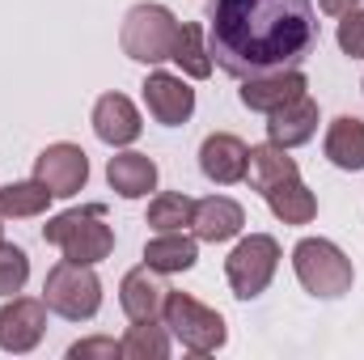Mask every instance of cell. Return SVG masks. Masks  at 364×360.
Returning <instances> with one entry per match:
<instances>
[{
    "mask_svg": "<svg viewBox=\"0 0 364 360\" xmlns=\"http://www.w3.org/2000/svg\"><path fill=\"white\" fill-rule=\"evenodd\" d=\"M318 47L314 0H208L212 64L237 81L301 68Z\"/></svg>",
    "mask_w": 364,
    "mask_h": 360,
    "instance_id": "6da1fadb",
    "label": "cell"
},
{
    "mask_svg": "<svg viewBox=\"0 0 364 360\" xmlns=\"http://www.w3.org/2000/svg\"><path fill=\"white\" fill-rule=\"evenodd\" d=\"M34 179L43 182L55 199H73L85 182H90V157L81 144H47L38 157H34Z\"/></svg>",
    "mask_w": 364,
    "mask_h": 360,
    "instance_id": "9c48e42d",
    "label": "cell"
},
{
    "mask_svg": "<svg viewBox=\"0 0 364 360\" xmlns=\"http://www.w3.org/2000/svg\"><path fill=\"white\" fill-rule=\"evenodd\" d=\"M199 259V238H186V233H157L149 246H144V263L157 271V275H178L191 271Z\"/></svg>",
    "mask_w": 364,
    "mask_h": 360,
    "instance_id": "ffe728a7",
    "label": "cell"
},
{
    "mask_svg": "<svg viewBox=\"0 0 364 360\" xmlns=\"http://www.w3.org/2000/svg\"><path fill=\"white\" fill-rule=\"evenodd\" d=\"M246 225V208L229 195H208V199H195V216H191V229L199 242H233Z\"/></svg>",
    "mask_w": 364,
    "mask_h": 360,
    "instance_id": "9a60e30c",
    "label": "cell"
},
{
    "mask_svg": "<svg viewBox=\"0 0 364 360\" xmlns=\"http://www.w3.org/2000/svg\"><path fill=\"white\" fill-rule=\"evenodd\" d=\"M301 170H296V157H288V149H279V144H259V149H250V157H246V182H250V191H272L279 182L296 179Z\"/></svg>",
    "mask_w": 364,
    "mask_h": 360,
    "instance_id": "d6986e66",
    "label": "cell"
},
{
    "mask_svg": "<svg viewBox=\"0 0 364 360\" xmlns=\"http://www.w3.org/2000/svg\"><path fill=\"white\" fill-rule=\"evenodd\" d=\"M339 47H343V55H352V60H364V9H352V13H343V21H339Z\"/></svg>",
    "mask_w": 364,
    "mask_h": 360,
    "instance_id": "4316f807",
    "label": "cell"
},
{
    "mask_svg": "<svg viewBox=\"0 0 364 360\" xmlns=\"http://www.w3.org/2000/svg\"><path fill=\"white\" fill-rule=\"evenodd\" d=\"M314 132H318V102L309 93H301L296 102L267 115V140L279 144V149H301V144L314 140Z\"/></svg>",
    "mask_w": 364,
    "mask_h": 360,
    "instance_id": "2e32d148",
    "label": "cell"
},
{
    "mask_svg": "<svg viewBox=\"0 0 364 360\" xmlns=\"http://www.w3.org/2000/svg\"><path fill=\"white\" fill-rule=\"evenodd\" d=\"M114 360L123 356V344L119 339H110V335H93V339H81V344H73L68 348V360Z\"/></svg>",
    "mask_w": 364,
    "mask_h": 360,
    "instance_id": "83f0119b",
    "label": "cell"
},
{
    "mask_svg": "<svg viewBox=\"0 0 364 360\" xmlns=\"http://www.w3.org/2000/svg\"><path fill=\"white\" fill-rule=\"evenodd\" d=\"M106 182L123 199H144L149 191H157V162L149 153H114L106 162Z\"/></svg>",
    "mask_w": 364,
    "mask_h": 360,
    "instance_id": "e0dca14e",
    "label": "cell"
},
{
    "mask_svg": "<svg viewBox=\"0 0 364 360\" xmlns=\"http://www.w3.org/2000/svg\"><path fill=\"white\" fill-rule=\"evenodd\" d=\"M140 132H144V123H140V110L127 93H102L93 102V136L102 144L127 149V144L140 140Z\"/></svg>",
    "mask_w": 364,
    "mask_h": 360,
    "instance_id": "30bf717a",
    "label": "cell"
},
{
    "mask_svg": "<svg viewBox=\"0 0 364 360\" xmlns=\"http://www.w3.org/2000/svg\"><path fill=\"white\" fill-rule=\"evenodd\" d=\"M322 153H326L331 166H339V170H348V174H360L364 170V119L339 115V119L326 127Z\"/></svg>",
    "mask_w": 364,
    "mask_h": 360,
    "instance_id": "ac0fdd59",
    "label": "cell"
},
{
    "mask_svg": "<svg viewBox=\"0 0 364 360\" xmlns=\"http://www.w3.org/2000/svg\"><path fill=\"white\" fill-rule=\"evenodd\" d=\"M318 9H322V13H331V17H343V13L360 9V0H318Z\"/></svg>",
    "mask_w": 364,
    "mask_h": 360,
    "instance_id": "f1b7e54d",
    "label": "cell"
},
{
    "mask_svg": "<svg viewBox=\"0 0 364 360\" xmlns=\"http://www.w3.org/2000/svg\"><path fill=\"white\" fill-rule=\"evenodd\" d=\"M170 339L174 335H170L166 322H132L119 344H123L127 360H166L170 356Z\"/></svg>",
    "mask_w": 364,
    "mask_h": 360,
    "instance_id": "cb8c5ba5",
    "label": "cell"
},
{
    "mask_svg": "<svg viewBox=\"0 0 364 360\" xmlns=\"http://www.w3.org/2000/svg\"><path fill=\"white\" fill-rule=\"evenodd\" d=\"M292 271H296V280H301L305 292L326 297V301L352 292V275H356L352 259L331 238H301L292 246Z\"/></svg>",
    "mask_w": 364,
    "mask_h": 360,
    "instance_id": "277c9868",
    "label": "cell"
},
{
    "mask_svg": "<svg viewBox=\"0 0 364 360\" xmlns=\"http://www.w3.org/2000/svg\"><path fill=\"white\" fill-rule=\"evenodd\" d=\"M305 90H309V81L301 68H279V73H263V77L242 81V106L255 115H275L279 106L296 102Z\"/></svg>",
    "mask_w": 364,
    "mask_h": 360,
    "instance_id": "4fadbf2b",
    "label": "cell"
},
{
    "mask_svg": "<svg viewBox=\"0 0 364 360\" xmlns=\"http://www.w3.org/2000/svg\"><path fill=\"white\" fill-rule=\"evenodd\" d=\"M166 284L157 280V271L149 268H132L119 284V305L127 314V322H161V305H166Z\"/></svg>",
    "mask_w": 364,
    "mask_h": 360,
    "instance_id": "5bb4252c",
    "label": "cell"
},
{
    "mask_svg": "<svg viewBox=\"0 0 364 360\" xmlns=\"http://www.w3.org/2000/svg\"><path fill=\"white\" fill-rule=\"evenodd\" d=\"M246 157H250V149L233 132H212L199 144V170H203V179L216 182V186L246 182Z\"/></svg>",
    "mask_w": 364,
    "mask_h": 360,
    "instance_id": "8fae6325",
    "label": "cell"
},
{
    "mask_svg": "<svg viewBox=\"0 0 364 360\" xmlns=\"http://www.w3.org/2000/svg\"><path fill=\"white\" fill-rule=\"evenodd\" d=\"M263 199H267L272 216L284 221V225H309V221L318 216V199H314V191L301 182V174L288 179V182H279V186H272Z\"/></svg>",
    "mask_w": 364,
    "mask_h": 360,
    "instance_id": "44dd1931",
    "label": "cell"
},
{
    "mask_svg": "<svg viewBox=\"0 0 364 360\" xmlns=\"http://www.w3.org/2000/svg\"><path fill=\"white\" fill-rule=\"evenodd\" d=\"M30 280V259L21 246L0 242V297H17Z\"/></svg>",
    "mask_w": 364,
    "mask_h": 360,
    "instance_id": "484cf974",
    "label": "cell"
},
{
    "mask_svg": "<svg viewBox=\"0 0 364 360\" xmlns=\"http://www.w3.org/2000/svg\"><path fill=\"white\" fill-rule=\"evenodd\" d=\"M191 216H195V199L182 195V191H166L149 203V225L157 233H178V229L191 225Z\"/></svg>",
    "mask_w": 364,
    "mask_h": 360,
    "instance_id": "d4e9b609",
    "label": "cell"
},
{
    "mask_svg": "<svg viewBox=\"0 0 364 360\" xmlns=\"http://www.w3.org/2000/svg\"><path fill=\"white\" fill-rule=\"evenodd\" d=\"M275 268H279V242H275L272 233H250V238H242V242L229 250V259H225V280H229L233 297L255 301L259 292H267Z\"/></svg>",
    "mask_w": 364,
    "mask_h": 360,
    "instance_id": "52a82bcc",
    "label": "cell"
},
{
    "mask_svg": "<svg viewBox=\"0 0 364 360\" xmlns=\"http://www.w3.org/2000/svg\"><path fill=\"white\" fill-rule=\"evenodd\" d=\"M140 90H144L149 115L157 123H166V127H182L195 115V90L182 77H174V73H149V81Z\"/></svg>",
    "mask_w": 364,
    "mask_h": 360,
    "instance_id": "7c38bea8",
    "label": "cell"
},
{
    "mask_svg": "<svg viewBox=\"0 0 364 360\" xmlns=\"http://www.w3.org/2000/svg\"><path fill=\"white\" fill-rule=\"evenodd\" d=\"M0 242H4V216H0Z\"/></svg>",
    "mask_w": 364,
    "mask_h": 360,
    "instance_id": "f546056e",
    "label": "cell"
},
{
    "mask_svg": "<svg viewBox=\"0 0 364 360\" xmlns=\"http://www.w3.org/2000/svg\"><path fill=\"white\" fill-rule=\"evenodd\" d=\"M161 322L170 327V335L178 339L186 352L195 356H212L225 348L229 331H225V318L216 309H208L203 301H195L191 292H166V305H161Z\"/></svg>",
    "mask_w": 364,
    "mask_h": 360,
    "instance_id": "5b68a950",
    "label": "cell"
},
{
    "mask_svg": "<svg viewBox=\"0 0 364 360\" xmlns=\"http://www.w3.org/2000/svg\"><path fill=\"white\" fill-rule=\"evenodd\" d=\"M47 335V301L43 297H4L0 305V352L26 356Z\"/></svg>",
    "mask_w": 364,
    "mask_h": 360,
    "instance_id": "ba28073f",
    "label": "cell"
},
{
    "mask_svg": "<svg viewBox=\"0 0 364 360\" xmlns=\"http://www.w3.org/2000/svg\"><path fill=\"white\" fill-rule=\"evenodd\" d=\"M174 64L182 68V77L191 81H208L212 77V51H208V30L195 26V21H182L178 26V38H174Z\"/></svg>",
    "mask_w": 364,
    "mask_h": 360,
    "instance_id": "7402d4cb",
    "label": "cell"
},
{
    "mask_svg": "<svg viewBox=\"0 0 364 360\" xmlns=\"http://www.w3.org/2000/svg\"><path fill=\"white\" fill-rule=\"evenodd\" d=\"M51 199H55V195H51L38 179L9 182V186H0V216H4V221H30V216H43V212L51 208Z\"/></svg>",
    "mask_w": 364,
    "mask_h": 360,
    "instance_id": "603a6c76",
    "label": "cell"
},
{
    "mask_svg": "<svg viewBox=\"0 0 364 360\" xmlns=\"http://www.w3.org/2000/svg\"><path fill=\"white\" fill-rule=\"evenodd\" d=\"M43 242L60 246L64 259L93 268V263L110 259V250H114V229L106 225V208H102V203H85V208H68V212L51 216V221L43 225Z\"/></svg>",
    "mask_w": 364,
    "mask_h": 360,
    "instance_id": "7a4b0ae2",
    "label": "cell"
},
{
    "mask_svg": "<svg viewBox=\"0 0 364 360\" xmlns=\"http://www.w3.org/2000/svg\"><path fill=\"white\" fill-rule=\"evenodd\" d=\"M178 26L182 21L166 9V4H157V0L132 4L127 17H123V30H119V47H123L127 60L157 68V64H166V60L174 55Z\"/></svg>",
    "mask_w": 364,
    "mask_h": 360,
    "instance_id": "3957f363",
    "label": "cell"
},
{
    "mask_svg": "<svg viewBox=\"0 0 364 360\" xmlns=\"http://www.w3.org/2000/svg\"><path fill=\"white\" fill-rule=\"evenodd\" d=\"M43 301H47L51 314H60L68 322H90L93 314L102 309V280L85 263L60 259L55 268L47 271V280H43Z\"/></svg>",
    "mask_w": 364,
    "mask_h": 360,
    "instance_id": "8992f818",
    "label": "cell"
}]
</instances>
